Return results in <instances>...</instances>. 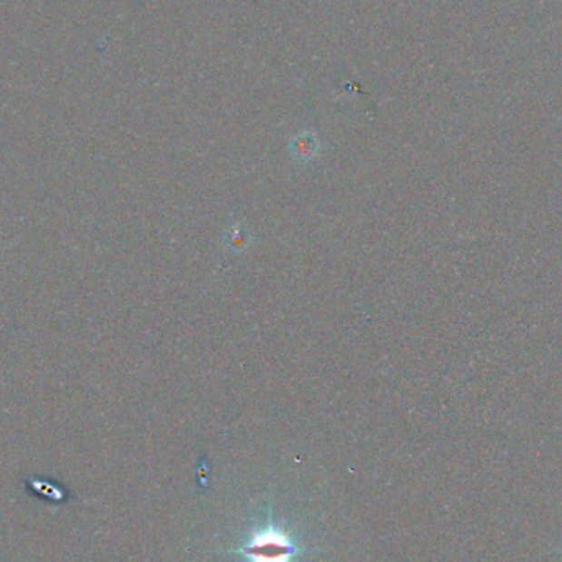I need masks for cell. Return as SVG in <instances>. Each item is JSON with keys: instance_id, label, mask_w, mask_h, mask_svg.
<instances>
[{"instance_id": "obj_1", "label": "cell", "mask_w": 562, "mask_h": 562, "mask_svg": "<svg viewBox=\"0 0 562 562\" xmlns=\"http://www.w3.org/2000/svg\"><path fill=\"white\" fill-rule=\"evenodd\" d=\"M232 553L241 554L247 562H294L304 553V547L269 517L253 527L245 543Z\"/></svg>"}]
</instances>
